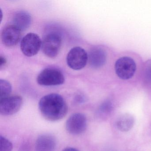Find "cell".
<instances>
[{"mask_svg": "<svg viewBox=\"0 0 151 151\" xmlns=\"http://www.w3.org/2000/svg\"><path fill=\"white\" fill-rule=\"evenodd\" d=\"M113 105L109 101L104 102L100 107L99 113L100 115H106L109 114L113 109Z\"/></svg>", "mask_w": 151, "mask_h": 151, "instance_id": "obj_16", "label": "cell"}, {"mask_svg": "<svg viewBox=\"0 0 151 151\" xmlns=\"http://www.w3.org/2000/svg\"><path fill=\"white\" fill-rule=\"evenodd\" d=\"M88 60L92 68H99L102 67L106 60V51L101 47H93L88 55Z\"/></svg>", "mask_w": 151, "mask_h": 151, "instance_id": "obj_10", "label": "cell"}, {"mask_svg": "<svg viewBox=\"0 0 151 151\" xmlns=\"http://www.w3.org/2000/svg\"><path fill=\"white\" fill-rule=\"evenodd\" d=\"M32 22V17L25 11H17L13 16V23L21 31L25 30L29 27Z\"/></svg>", "mask_w": 151, "mask_h": 151, "instance_id": "obj_12", "label": "cell"}, {"mask_svg": "<svg viewBox=\"0 0 151 151\" xmlns=\"http://www.w3.org/2000/svg\"><path fill=\"white\" fill-rule=\"evenodd\" d=\"M42 42L37 34L28 33L22 39L20 46L21 51L25 56L32 57L36 55L41 48Z\"/></svg>", "mask_w": 151, "mask_h": 151, "instance_id": "obj_4", "label": "cell"}, {"mask_svg": "<svg viewBox=\"0 0 151 151\" xmlns=\"http://www.w3.org/2000/svg\"><path fill=\"white\" fill-rule=\"evenodd\" d=\"M13 145L10 140L3 136H0V151H12Z\"/></svg>", "mask_w": 151, "mask_h": 151, "instance_id": "obj_15", "label": "cell"}, {"mask_svg": "<svg viewBox=\"0 0 151 151\" xmlns=\"http://www.w3.org/2000/svg\"><path fill=\"white\" fill-rule=\"evenodd\" d=\"M7 63V60L5 57L1 55L0 56V68H2L3 67H5Z\"/></svg>", "mask_w": 151, "mask_h": 151, "instance_id": "obj_18", "label": "cell"}, {"mask_svg": "<svg viewBox=\"0 0 151 151\" xmlns=\"http://www.w3.org/2000/svg\"><path fill=\"white\" fill-rule=\"evenodd\" d=\"M39 108L43 116L52 122L62 119L68 111L66 101L57 93H50L42 97L39 102Z\"/></svg>", "mask_w": 151, "mask_h": 151, "instance_id": "obj_1", "label": "cell"}, {"mask_svg": "<svg viewBox=\"0 0 151 151\" xmlns=\"http://www.w3.org/2000/svg\"><path fill=\"white\" fill-rule=\"evenodd\" d=\"M87 124V119L84 114L82 113H75L67 120L66 129L72 135H79L84 132Z\"/></svg>", "mask_w": 151, "mask_h": 151, "instance_id": "obj_7", "label": "cell"}, {"mask_svg": "<svg viewBox=\"0 0 151 151\" xmlns=\"http://www.w3.org/2000/svg\"><path fill=\"white\" fill-rule=\"evenodd\" d=\"M62 151H79L78 149L76 148H74V147H67L63 149Z\"/></svg>", "mask_w": 151, "mask_h": 151, "instance_id": "obj_19", "label": "cell"}, {"mask_svg": "<svg viewBox=\"0 0 151 151\" xmlns=\"http://www.w3.org/2000/svg\"><path fill=\"white\" fill-rule=\"evenodd\" d=\"M23 100L18 95L9 96L0 100V114L4 116L12 115L18 112L22 108Z\"/></svg>", "mask_w": 151, "mask_h": 151, "instance_id": "obj_8", "label": "cell"}, {"mask_svg": "<svg viewBox=\"0 0 151 151\" xmlns=\"http://www.w3.org/2000/svg\"><path fill=\"white\" fill-rule=\"evenodd\" d=\"M37 82L43 86H56L63 84L65 77L63 73L58 69L47 68L39 74Z\"/></svg>", "mask_w": 151, "mask_h": 151, "instance_id": "obj_2", "label": "cell"}, {"mask_svg": "<svg viewBox=\"0 0 151 151\" xmlns=\"http://www.w3.org/2000/svg\"><path fill=\"white\" fill-rule=\"evenodd\" d=\"M55 138L50 134H42L37 139L35 151H54L56 147Z\"/></svg>", "mask_w": 151, "mask_h": 151, "instance_id": "obj_11", "label": "cell"}, {"mask_svg": "<svg viewBox=\"0 0 151 151\" xmlns=\"http://www.w3.org/2000/svg\"><path fill=\"white\" fill-rule=\"evenodd\" d=\"M62 45V38L59 34L52 32L46 35L42 42L41 49L47 57L54 58L58 55Z\"/></svg>", "mask_w": 151, "mask_h": 151, "instance_id": "obj_3", "label": "cell"}, {"mask_svg": "<svg viewBox=\"0 0 151 151\" xmlns=\"http://www.w3.org/2000/svg\"><path fill=\"white\" fill-rule=\"evenodd\" d=\"M22 31L13 24L6 25L1 31V37L3 44L8 47L16 45L21 40Z\"/></svg>", "mask_w": 151, "mask_h": 151, "instance_id": "obj_9", "label": "cell"}, {"mask_svg": "<svg viewBox=\"0 0 151 151\" xmlns=\"http://www.w3.org/2000/svg\"><path fill=\"white\" fill-rule=\"evenodd\" d=\"M134 124L133 116L129 114H126L119 117L116 122V125L119 130L127 132L133 127Z\"/></svg>", "mask_w": 151, "mask_h": 151, "instance_id": "obj_13", "label": "cell"}, {"mask_svg": "<svg viewBox=\"0 0 151 151\" xmlns=\"http://www.w3.org/2000/svg\"><path fill=\"white\" fill-rule=\"evenodd\" d=\"M146 79L147 81L151 83V65L148 66L146 71Z\"/></svg>", "mask_w": 151, "mask_h": 151, "instance_id": "obj_17", "label": "cell"}, {"mask_svg": "<svg viewBox=\"0 0 151 151\" xmlns=\"http://www.w3.org/2000/svg\"><path fill=\"white\" fill-rule=\"evenodd\" d=\"M137 69L136 63L133 59L128 56L121 57L115 64V70L121 79L127 80L133 76Z\"/></svg>", "mask_w": 151, "mask_h": 151, "instance_id": "obj_5", "label": "cell"}, {"mask_svg": "<svg viewBox=\"0 0 151 151\" xmlns=\"http://www.w3.org/2000/svg\"><path fill=\"white\" fill-rule=\"evenodd\" d=\"M0 88H1L0 100L10 96V94L12 92V85L9 81L5 79H1Z\"/></svg>", "mask_w": 151, "mask_h": 151, "instance_id": "obj_14", "label": "cell"}, {"mask_svg": "<svg viewBox=\"0 0 151 151\" xmlns=\"http://www.w3.org/2000/svg\"><path fill=\"white\" fill-rule=\"evenodd\" d=\"M88 60L86 51L80 47H76L70 49L67 57L68 66L74 70L83 68Z\"/></svg>", "mask_w": 151, "mask_h": 151, "instance_id": "obj_6", "label": "cell"}]
</instances>
